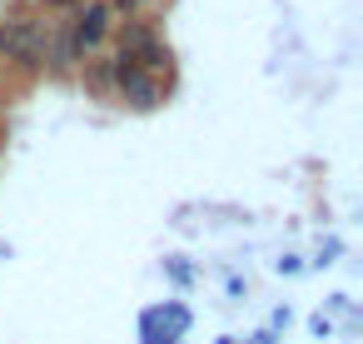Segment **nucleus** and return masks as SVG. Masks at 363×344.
<instances>
[{"label":"nucleus","instance_id":"1","mask_svg":"<svg viewBox=\"0 0 363 344\" xmlns=\"http://www.w3.org/2000/svg\"><path fill=\"white\" fill-rule=\"evenodd\" d=\"M0 45H6V55L11 60H21V65H40V55H45V31L35 26V21H0Z\"/></svg>","mask_w":363,"mask_h":344},{"label":"nucleus","instance_id":"6","mask_svg":"<svg viewBox=\"0 0 363 344\" xmlns=\"http://www.w3.org/2000/svg\"><path fill=\"white\" fill-rule=\"evenodd\" d=\"M115 6H120V11H140V6H145V0H115Z\"/></svg>","mask_w":363,"mask_h":344},{"label":"nucleus","instance_id":"5","mask_svg":"<svg viewBox=\"0 0 363 344\" xmlns=\"http://www.w3.org/2000/svg\"><path fill=\"white\" fill-rule=\"evenodd\" d=\"M105 26H110V11H105V6H90V11L75 21V50H95L100 36H105Z\"/></svg>","mask_w":363,"mask_h":344},{"label":"nucleus","instance_id":"3","mask_svg":"<svg viewBox=\"0 0 363 344\" xmlns=\"http://www.w3.org/2000/svg\"><path fill=\"white\" fill-rule=\"evenodd\" d=\"M120 55H125L130 65H140V70H164V65H169V50H164L145 26H130V31H125V50H120Z\"/></svg>","mask_w":363,"mask_h":344},{"label":"nucleus","instance_id":"4","mask_svg":"<svg viewBox=\"0 0 363 344\" xmlns=\"http://www.w3.org/2000/svg\"><path fill=\"white\" fill-rule=\"evenodd\" d=\"M184 324H189V314H184L179 304L150 309V314H145V344H174V334H184Z\"/></svg>","mask_w":363,"mask_h":344},{"label":"nucleus","instance_id":"2","mask_svg":"<svg viewBox=\"0 0 363 344\" xmlns=\"http://www.w3.org/2000/svg\"><path fill=\"white\" fill-rule=\"evenodd\" d=\"M115 80H120L125 100H130L135 110H155V105H160V85H155V75L140 70V65H130L125 55H120V65H115Z\"/></svg>","mask_w":363,"mask_h":344}]
</instances>
